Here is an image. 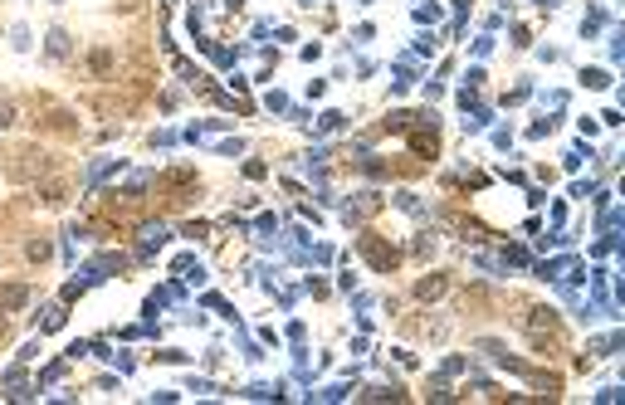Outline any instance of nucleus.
Listing matches in <instances>:
<instances>
[{"label":"nucleus","instance_id":"nucleus-1","mask_svg":"<svg viewBox=\"0 0 625 405\" xmlns=\"http://www.w3.org/2000/svg\"><path fill=\"white\" fill-rule=\"evenodd\" d=\"M357 245H362V254L371 259V269H376V273H391V269H396V249H391V245H381L376 235H362Z\"/></svg>","mask_w":625,"mask_h":405},{"label":"nucleus","instance_id":"nucleus-2","mask_svg":"<svg viewBox=\"0 0 625 405\" xmlns=\"http://www.w3.org/2000/svg\"><path fill=\"white\" fill-rule=\"evenodd\" d=\"M137 235H142V249H137V259H152V254H156L166 240H172V229L152 220V225H142V229H137Z\"/></svg>","mask_w":625,"mask_h":405},{"label":"nucleus","instance_id":"nucleus-3","mask_svg":"<svg viewBox=\"0 0 625 405\" xmlns=\"http://www.w3.org/2000/svg\"><path fill=\"white\" fill-rule=\"evenodd\" d=\"M172 273H176V278H186V283H205V264H201L196 254H176Z\"/></svg>","mask_w":625,"mask_h":405},{"label":"nucleus","instance_id":"nucleus-4","mask_svg":"<svg viewBox=\"0 0 625 405\" xmlns=\"http://www.w3.org/2000/svg\"><path fill=\"white\" fill-rule=\"evenodd\" d=\"M25 303H30V288L25 283H6V288H0V308H6V313H15Z\"/></svg>","mask_w":625,"mask_h":405},{"label":"nucleus","instance_id":"nucleus-5","mask_svg":"<svg viewBox=\"0 0 625 405\" xmlns=\"http://www.w3.org/2000/svg\"><path fill=\"white\" fill-rule=\"evenodd\" d=\"M572 264H577L572 254H562V259H542V264H537V278H542V283H557V278H562L566 269H572Z\"/></svg>","mask_w":625,"mask_h":405},{"label":"nucleus","instance_id":"nucleus-6","mask_svg":"<svg viewBox=\"0 0 625 405\" xmlns=\"http://www.w3.org/2000/svg\"><path fill=\"white\" fill-rule=\"evenodd\" d=\"M44 49H49V59H69V54H74V44H69L64 30H49L44 34Z\"/></svg>","mask_w":625,"mask_h":405},{"label":"nucleus","instance_id":"nucleus-7","mask_svg":"<svg viewBox=\"0 0 625 405\" xmlns=\"http://www.w3.org/2000/svg\"><path fill=\"white\" fill-rule=\"evenodd\" d=\"M107 171H123V156H103V161H93V166H88V191H98V181L107 176Z\"/></svg>","mask_w":625,"mask_h":405},{"label":"nucleus","instance_id":"nucleus-8","mask_svg":"<svg viewBox=\"0 0 625 405\" xmlns=\"http://www.w3.org/2000/svg\"><path fill=\"white\" fill-rule=\"evenodd\" d=\"M620 346H625V332H606V337H591V352H596V357H615Z\"/></svg>","mask_w":625,"mask_h":405},{"label":"nucleus","instance_id":"nucleus-9","mask_svg":"<svg viewBox=\"0 0 625 405\" xmlns=\"http://www.w3.org/2000/svg\"><path fill=\"white\" fill-rule=\"evenodd\" d=\"M444 288H449V278H444V273L420 278V283H416V298H425V303H430V298H440V293H444Z\"/></svg>","mask_w":625,"mask_h":405},{"label":"nucleus","instance_id":"nucleus-10","mask_svg":"<svg viewBox=\"0 0 625 405\" xmlns=\"http://www.w3.org/2000/svg\"><path fill=\"white\" fill-rule=\"evenodd\" d=\"M308 400H347L352 395V381H337V386H322V391H303Z\"/></svg>","mask_w":625,"mask_h":405},{"label":"nucleus","instance_id":"nucleus-11","mask_svg":"<svg viewBox=\"0 0 625 405\" xmlns=\"http://www.w3.org/2000/svg\"><path fill=\"white\" fill-rule=\"evenodd\" d=\"M489 123H493V112H489V107H484V103H479V107H469V112H464V132H484V127H489Z\"/></svg>","mask_w":625,"mask_h":405},{"label":"nucleus","instance_id":"nucleus-12","mask_svg":"<svg viewBox=\"0 0 625 405\" xmlns=\"http://www.w3.org/2000/svg\"><path fill=\"white\" fill-rule=\"evenodd\" d=\"M245 395H249V400H278L283 391H278V386H269V381H249V386H245Z\"/></svg>","mask_w":625,"mask_h":405},{"label":"nucleus","instance_id":"nucleus-13","mask_svg":"<svg viewBox=\"0 0 625 405\" xmlns=\"http://www.w3.org/2000/svg\"><path fill=\"white\" fill-rule=\"evenodd\" d=\"M64 322H69V313H64V303H59V308H49V313L39 318V332H59Z\"/></svg>","mask_w":625,"mask_h":405},{"label":"nucleus","instance_id":"nucleus-14","mask_svg":"<svg viewBox=\"0 0 625 405\" xmlns=\"http://www.w3.org/2000/svg\"><path fill=\"white\" fill-rule=\"evenodd\" d=\"M205 308H215V313H220V318H225V322H240V313H235V308H230V303H225V298H220V293H205Z\"/></svg>","mask_w":625,"mask_h":405},{"label":"nucleus","instance_id":"nucleus-15","mask_svg":"<svg viewBox=\"0 0 625 405\" xmlns=\"http://www.w3.org/2000/svg\"><path fill=\"white\" fill-rule=\"evenodd\" d=\"M342 123H347V112H337V107H327V112H322V118H318V132H337V127H342Z\"/></svg>","mask_w":625,"mask_h":405},{"label":"nucleus","instance_id":"nucleus-16","mask_svg":"<svg viewBox=\"0 0 625 405\" xmlns=\"http://www.w3.org/2000/svg\"><path fill=\"white\" fill-rule=\"evenodd\" d=\"M586 156H591V147H582V142H577L572 152L562 156V166H566V171H582V161H586Z\"/></svg>","mask_w":625,"mask_h":405},{"label":"nucleus","instance_id":"nucleus-17","mask_svg":"<svg viewBox=\"0 0 625 405\" xmlns=\"http://www.w3.org/2000/svg\"><path fill=\"white\" fill-rule=\"evenodd\" d=\"M147 186H152V171H132V181H127V200H137Z\"/></svg>","mask_w":625,"mask_h":405},{"label":"nucleus","instance_id":"nucleus-18","mask_svg":"<svg viewBox=\"0 0 625 405\" xmlns=\"http://www.w3.org/2000/svg\"><path fill=\"white\" fill-rule=\"evenodd\" d=\"M596 30H606V10H586V20H582V34L591 39Z\"/></svg>","mask_w":625,"mask_h":405},{"label":"nucleus","instance_id":"nucleus-19","mask_svg":"<svg viewBox=\"0 0 625 405\" xmlns=\"http://www.w3.org/2000/svg\"><path fill=\"white\" fill-rule=\"evenodd\" d=\"M582 83L586 88H611V74L606 69H582Z\"/></svg>","mask_w":625,"mask_h":405},{"label":"nucleus","instance_id":"nucleus-20","mask_svg":"<svg viewBox=\"0 0 625 405\" xmlns=\"http://www.w3.org/2000/svg\"><path fill=\"white\" fill-rule=\"evenodd\" d=\"M186 391H196V395H225V391H220L215 381H205V376H191V381H186Z\"/></svg>","mask_w":625,"mask_h":405},{"label":"nucleus","instance_id":"nucleus-21","mask_svg":"<svg viewBox=\"0 0 625 405\" xmlns=\"http://www.w3.org/2000/svg\"><path fill=\"white\" fill-rule=\"evenodd\" d=\"M59 376H64V362H49V366L39 371V391H44V386H54V381H59Z\"/></svg>","mask_w":625,"mask_h":405},{"label":"nucleus","instance_id":"nucleus-22","mask_svg":"<svg viewBox=\"0 0 625 405\" xmlns=\"http://www.w3.org/2000/svg\"><path fill=\"white\" fill-rule=\"evenodd\" d=\"M464 20H469V0H454V25H449V34H460Z\"/></svg>","mask_w":625,"mask_h":405},{"label":"nucleus","instance_id":"nucleus-23","mask_svg":"<svg viewBox=\"0 0 625 405\" xmlns=\"http://www.w3.org/2000/svg\"><path fill=\"white\" fill-rule=\"evenodd\" d=\"M264 107H269V112H289V98L274 88V93H264Z\"/></svg>","mask_w":625,"mask_h":405},{"label":"nucleus","instance_id":"nucleus-24","mask_svg":"<svg viewBox=\"0 0 625 405\" xmlns=\"http://www.w3.org/2000/svg\"><path fill=\"white\" fill-rule=\"evenodd\" d=\"M489 54H493V34H479L474 39V59H489Z\"/></svg>","mask_w":625,"mask_h":405},{"label":"nucleus","instance_id":"nucleus-25","mask_svg":"<svg viewBox=\"0 0 625 405\" xmlns=\"http://www.w3.org/2000/svg\"><path fill=\"white\" fill-rule=\"evenodd\" d=\"M215 152H220V156H240V152H245V142H240V137H230V142H215Z\"/></svg>","mask_w":625,"mask_h":405},{"label":"nucleus","instance_id":"nucleus-26","mask_svg":"<svg viewBox=\"0 0 625 405\" xmlns=\"http://www.w3.org/2000/svg\"><path fill=\"white\" fill-rule=\"evenodd\" d=\"M416 20H420V25H435V20H440V6H416Z\"/></svg>","mask_w":625,"mask_h":405},{"label":"nucleus","instance_id":"nucleus-27","mask_svg":"<svg viewBox=\"0 0 625 405\" xmlns=\"http://www.w3.org/2000/svg\"><path fill=\"white\" fill-rule=\"evenodd\" d=\"M611 59H615V64L625 59V39H620V30H611Z\"/></svg>","mask_w":625,"mask_h":405},{"label":"nucleus","instance_id":"nucleus-28","mask_svg":"<svg viewBox=\"0 0 625 405\" xmlns=\"http://www.w3.org/2000/svg\"><path fill=\"white\" fill-rule=\"evenodd\" d=\"M493 147L508 152V147H513V132H508V127H493Z\"/></svg>","mask_w":625,"mask_h":405},{"label":"nucleus","instance_id":"nucleus-29","mask_svg":"<svg viewBox=\"0 0 625 405\" xmlns=\"http://www.w3.org/2000/svg\"><path fill=\"white\" fill-rule=\"evenodd\" d=\"M547 132H552V118H537V123L528 127V137H547Z\"/></svg>","mask_w":625,"mask_h":405},{"label":"nucleus","instance_id":"nucleus-30","mask_svg":"<svg viewBox=\"0 0 625 405\" xmlns=\"http://www.w3.org/2000/svg\"><path fill=\"white\" fill-rule=\"evenodd\" d=\"M327 156H332L327 147H313V152H308V166H327Z\"/></svg>","mask_w":625,"mask_h":405},{"label":"nucleus","instance_id":"nucleus-31","mask_svg":"<svg viewBox=\"0 0 625 405\" xmlns=\"http://www.w3.org/2000/svg\"><path fill=\"white\" fill-rule=\"evenodd\" d=\"M156 357H161V362H176V366H181V362H191L186 352H176V346H166V352H156Z\"/></svg>","mask_w":625,"mask_h":405},{"label":"nucleus","instance_id":"nucleus-32","mask_svg":"<svg viewBox=\"0 0 625 405\" xmlns=\"http://www.w3.org/2000/svg\"><path fill=\"white\" fill-rule=\"evenodd\" d=\"M411 54H435V34H425V39H416V49Z\"/></svg>","mask_w":625,"mask_h":405},{"label":"nucleus","instance_id":"nucleus-33","mask_svg":"<svg viewBox=\"0 0 625 405\" xmlns=\"http://www.w3.org/2000/svg\"><path fill=\"white\" fill-rule=\"evenodd\" d=\"M557 6H562V0H537V10H557Z\"/></svg>","mask_w":625,"mask_h":405},{"label":"nucleus","instance_id":"nucleus-34","mask_svg":"<svg viewBox=\"0 0 625 405\" xmlns=\"http://www.w3.org/2000/svg\"><path fill=\"white\" fill-rule=\"evenodd\" d=\"M6 123H10V107H0V127H6Z\"/></svg>","mask_w":625,"mask_h":405},{"label":"nucleus","instance_id":"nucleus-35","mask_svg":"<svg viewBox=\"0 0 625 405\" xmlns=\"http://www.w3.org/2000/svg\"><path fill=\"white\" fill-rule=\"evenodd\" d=\"M362 6H371V0H362Z\"/></svg>","mask_w":625,"mask_h":405}]
</instances>
